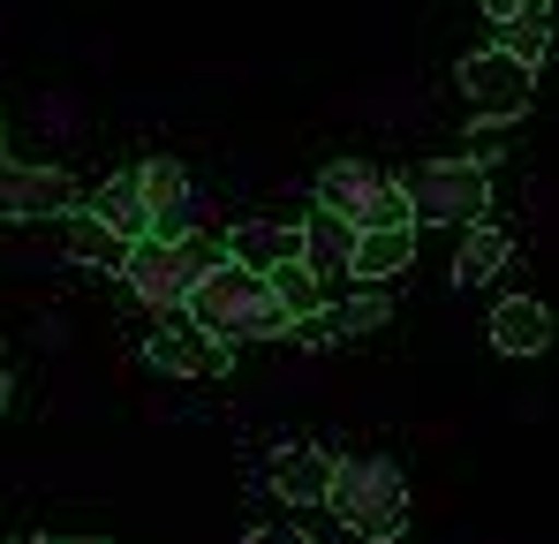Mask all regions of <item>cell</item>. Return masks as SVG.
<instances>
[{"mask_svg":"<svg viewBox=\"0 0 559 544\" xmlns=\"http://www.w3.org/2000/svg\"><path fill=\"white\" fill-rule=\"evenodd\" d=\"M333 469H341V453L302 447V439L273 447V461H265V476H273V492L287 507H325V499H333Z\"/></svg>","mask_w":559,"mask_h":544,"instance_id":"cell-9","label":"cell"},{"mask_svg":"<svg viewBox=\"0 0 559 544\" xmlns=\"http://www.w3.org/2000/svg\"><path fill=\"white\" fill-rule=\"evenodd\" d=\"M15 544H38V537H15Z\"/></svg>","mask_w":559,"mask_h":544,"instance_id":"cell-25","label":"cell"},{"mask_svg":"<svg viewBox=\"0 0 559 544\" xmlns=\"http://www.w3.org/2000/svg\"><path fill=\"white\" fill-rule=\"evenodd\" d=\"M69 544H98V537H69Z\"/></svg>","mask_w":559,"mask_h":544,"instance_id":"cell-24","label":"cell"},{"mask_svg":"<svg viewBox=\"0 0 559 544\" xmlns=\"http://www.w3.org/2000/svg\"><path fill=\"white\" fill-rule=\"evenodd\" d=\"M476 8H484V15H491V23H507V15H522V8H530V0H476Z\"/></svg>","mask_w":559,"mask_h":544,"instance_id":"cell-22","label":"cell"},{"mask_svg":"<svg viewBox=\"0 0 559 544\" xmlns=\"http://www.w3.org/2000/svg\"><path fill=\"white\" fill-rule=\"evenodd\" d=\"M189 318L204 326V333H219V341H287V303H280L273 272H250V265H212L197 280V295H189Z\"/></svg>","mask_w":559,"mask_h":544,"instance_id":"cell-1","label":"cell"},{"mask_svg":"<svg viewBox=\"0 0 559 544\" xmlns=\"http://www.w3.org/2000/svg\"><path fill=\"white\" fill-rule=\"evenodd\" d=\"M499 31H507V38H499V46H507V54H514V61H530V69H537V61H545V46H552V31H545V8H537V0H530V8H522V15H507V23H499Z\"/></svg>","mask_w":559,"mask_h":544,"instance_id":"cell-19","label":"cell"},{"mask_svg":"<svg viewBox=\"0 0 559 544\" xmlns=\"http://www.w3.org/2000/svg\"><path fill=\"white\" fill-rule=\"evenodd\" d=\"M212 265H227V243H212V235H182V243H159V235H144V243H129V295L144 303V310H159V318H175L189 310V295H197V280Z\"/></svg>","mask_w":559,"mask_h":544,"instance_id":"cell-3","label":"cell"},{"mask_svg":"<svg viewBox=\"0 0 559 544\" xmlns=\"http://www.w3.org/2000/svg\"><path fill=\"white\" fill-rule=\"evenodd\" d=\"M454 84H462L476 121H514V114H530V98H537V69L514 61L507 46H484V54H468L462 69H454Z\"/></svg>","mask_w":559,"mask_h":544,"instance_id":"cell-6","label":"cell"},{"mask_svg":"<svg viewBox=\"0 0 559 544\" xmlns=\"http://www.w3.org/2000/svg\"><path fill=\"white\" fill-rule=\"evenodd\" d=\"M302 265L318 272V280H341V272H356V227L341 220V212H310L302 220Z\"/></svg>","mask_w":559,"mask_h":544,"instance_id":"cell-13","label":"cell"},{"mask_svg":"<svg viewBox=\"0 0 559 544\" xmlns=\"http://www.w3.org/2000/svg\"><path fill=\"white\" fill-rule=\"evenodd\" d=\"M552 8H559V0H552Z\"/></svg>","mask_w":559,"mask_h":544,"instance_id":"cell-26","label":"cell"},{"mask_svg":"<svg viewBox=\"0 0 559 544\" xmlns=\"http://www.w3.org/2000/svg\"><path fill=\"white\" fill-rule=\"evenodd\" d=\"M333 522L348 530V537L364 544H393L408 530V476H401V461L393 453H341V469H333Z\"/></svg>","mask_w":559,"mask_h":544,"instance_id":"cell-2","label":"cell"},{"mask_svg":"<svg viewBox=\"0 0 559 544\" xmlns=\"http://www.w3.org/2000/svg\"><path fill=\"white\" fill-rule=\"evenodd\" d=\"M325 318H333V333H341V341H356V333H378V326L393 318V303H385V287H356V295H348V303H333Z\"/></svg>","mask_w":559,"mask_h":544,"instance_id":"cell-18","label":"cell"},{"mask_svg":"<svg viewBox=\"0 0 559 544\" xmlns=\"http://www.w3.org/2000/svg\"><path fill=\"white\" fill-rule=\"evenodd\" d=\"M408 265H416V227H371V235H356V272L348 280L378 287V280H393Z\"/></svg>","mask_w":559,"mask_h":544,"instance_id":"cell-15","label":"cell"},{"mask_svg":"<svg viewBox=\"0 0 559 544\" xmlns=\"http://www.w3.org/2000/svg\"><path fill=\"white\" fill-rule=\"evenodd\" d=\"M136 189H144V212H152V235H159V243H182L189 235V175H182V159H144V167H136Z\"/></svg>","mask_w":559,"mask_h":544,"instance_id":"cell-10","label":"cell"},{"mask_svg":"<svg viewBox=\"0 0 559 544\" xmlns=\"http://www.w3.org/2000/svg\"><path fill=\"white\" fill-rule=\"evenodd\" d=\"M84 212H98L121 243H144L152 235V212H144V189H136V175H114V181H98L92 197H84Z\"/></svg>","mask_w":559,"mask_h":544,"instance_id":"cell-14","label":"cell"},{"mask_svg":"<svg viewBox=\"0 0 559 544\" xmlns=\"http://www.w3.org/2000/svg\"><path fill=\"white\" fill-rule=\"evenodd\" d=\"M393 181L408 197V220H431V227H476L491 212V167L484 159H416Z\"/></svg>","mask_w":559,"mask_h":544,"instance_id":"cell-4","label":"cell"},{"mask_svg":"<svg viewBox=\"0 0 559 544\" xmlns=\"http://www.w3.org/2000/svg\"><path fill=\"white\" fill-rule=\"evenodd\" d=\"M227 258L250 265V272L295 265V258H302V220H295V227H287V220H242V227L227 235Z\"/></svg>","mask_w":559,"mask_h":544,"instance_id":"cell-11","label":"cell"},{"mask_svg":"<svg viewBox=\"0 0 559 544\" xmlns=\"http://www.w3.org/2000/svg\"><path fill=\"white\" fill-rule=\"evenodd\" d=\"M507 258H514V243H507L499 227H484V220H476V227L462 235V250H454V287H484Z\"/></svg>","mask_w":559,"mask_h":544,"instance_id":"cell-17","label":"cell"},{"mask_svg":"<svg viewBox=\"0 0 559 544\" xmlns=\"http://www.w3.org/2000/svg\"><path fill=\"white\" fill-rule=\"evenodd\" d=\"M61 243H69V258H76V265H98V272H121V265H129V243H121L98 212H69Z\"/></svg>","mask_w":559,"mask_h":544,"instance_id":"cell-16","label":"cell"},{"mask_svg":"<svg viewBox=\"0 0 559 544\" xmlns=\"http://www.w3.org/2000/svg\"><path fill=\"white\" fill-rule=\"evenodd\" d=\"M273 287H280V303H287V318H310V310H325V295H318V272L302 265V258H295V265H280V272H273Z\"/></svg>","mask_w":559,"mask_h":544,"instance_id":"cell-20","label":"cell"},{"mask_svg":"<svg viewBox=\"0 0 559 544\" xmlns=\"http://www.w3.org/2000/svg\"><path fill=\"white\" fill-rule=\"evenodd\" d=\"M242 544H318V537H302V530H287V522H273V530H250Z\"/></svg>","mask_w":559,"mask_h":544,"instance_id":"cell-21","label":"cell"},{"mask_svg":"<svg viewBox=\"0 0 559 544\" xmlns=\"http://www.w3.org/2000/svg\"><path fill=\"white\" fill-rule=\"evenodd\" d=\"M144 363L167 370V378H227V370H235V341L204 333L189 310H175V318H159V333L144 341Z\"/></svg>","mask_w":559,"mask_h":544,"instance_id":"cell-7","label":"cell"},{"mask_svg":"<svg viewBox=\"0 0 559 544\" xmlns=\"http://www.w3.org/2000/svg\"><path fill=\"white\" fill-rule=\"evenodd\" d=\"M84 197H76V175H61V167H23V159H8L0 152V220H69Z\"/></svg>","mask_w":559,"mask_h":544,"instance_id":"cell-8","label":"cell"},{"mask_svg":"<svg viewBox=\"0 0 559 544\" xmlns=\"http://www.w3.org/2000/svg\"><path fill=\"white\" fill-rule=\"evenodd\" d=\"M0 401H8V348H0Z\"/></svg>","mask_w":559,"mask_h":544,"instance_id":"cell-23","label":"cell"},{"mask_svg":"<svg viewBox=\"0 0 559 544\" xmlns=\"http://www.w3.org/2000/svg\"><path fill=\"white\" fill-rule=\"evenodd\" d=\"M491 348H499V356H545V348H552V310H545L537 295H507V303L491 310Z\"/></svg>","mask_w":559,"mask_h":544,"instance_id":"cell-12","label":"cell"},{"mask_svg":"<svg viewBox=\"0 0 559 544\" xmlns=\"http://www.w3.org/2000/svg\"><path fill=\"white\" fill-rule=\"evenodd\" d=\"M318 204L341 212L356 235H371V227H408L401 181L385 175V167H364V159H333V167L318 175Z\"/></svg>","mask_w":559,"mask_h":544,"instance_id":"cell-5","label":"cell"}]
</instances>
